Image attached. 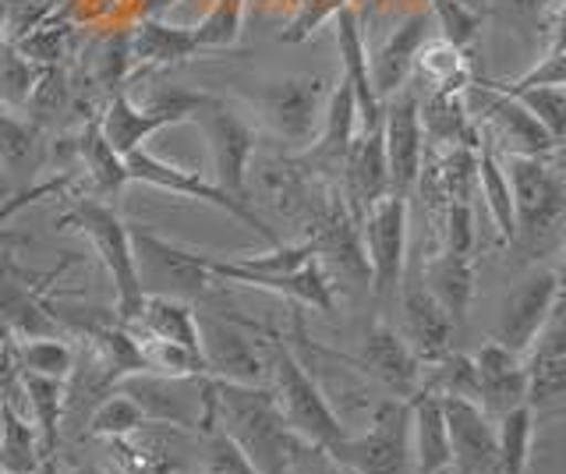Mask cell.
<instances>
[{
    "label": "cell",
    "mask_w": 566,
    "mask_h": 474,
    "mask_svg": "<svg viewBox=\"0 0 566 474\" xmlns=\"http://www.w3.org/2000/svg\"><path fill=\"white\" fill-rule=\"evenodd\" d=\"M202 266L212 273L217 284H241L255 291H270L276 297H291L294 305L312 308V312H333V280L329 273L318 266V259L312 252L308 241L297 244H276L265 255H212L199 252Z\"/></svg>",
    "instance_id": "obj_1"
},
{
    "label": "cell",
    "mask_w": 566,
    "mask_h": 474,
    "mask_svg": "<svg viewBox=\"0 0 566 474\" xmlns=\"http://www.w3.org/2000/svg\"><path fill=\"white\" fill-rule=\"evenodd\" d=\"M212 425L244 450L262 474H283L297 435L283 421L270 386L212 379Z\"/></svg>",
    "instance_id": "obj_2"
},
{
    "label": "cell",
    "mask_w": 566,
    "mask_h": 474,
    "mask_svg": "<svg viewBox=\"0 0 566 474\" xmlns=\"http://www.w3.org/2000/svg\"><path fill=\"white\" fill-rule=\"evenodd\" d=\"M61 231H75L93 244L96 259L103 262L106 276L114 284V315L117 323H132L142 308V287L135 273V252H132V223L114 206L93 196H71L64 213L57 217Z\"/></svg>",
    "instance_id": "obj_3"
},
{
    "label": "cell",
    "mask_w": 566,
    "mask_h": 474,
    "mask_svg": "<svg viewBox=\"0 0 566 474\" xmlns=\"http://www.w3.org/2000/svg\"><path fill=\"white\" fill-rule=\"evenodd\" d=\"M265 361H270V376L265 382H273L270 390L276 397V408L283 414V421L291 425V432L297 439L315 446L333 450L340 439L347 435V429L340 425V418L329 408V400L323 393L318 379L308 372V365L297 358V350L276 337V333H265Z\"/></svg>",
    "instance_id": "obj_4"
},
{
    "label": "cell",
    "mask_w": 566,
    "mask_h": 474,
    "mask_svg": "<svg viewBox=\"0 0 566 474\" xmlns=\"http://www.w3.org/2000/svg\"><path fill=\"white\" fill-rule=\"evenodd\" d=\"M510 199H513V220H517V238L524 244H545L559 231L566 213V181L559 167V152L548 156H500Z\"/></svg>",
    "instance_id": "obj_5"
},
{
    "label": "cell",
    "mask_w": 566,
    "mask_h": 474,
    "mask_svg": "<svg viewBox=\"0 0 566 474\" xmlns=\"http://www.w3.org/2000/svg\"><path fill=\"white\" fill-rule=\"evenodd\" d=\"M252 85L255 89H248V103L259 110L262 125L270 128L280 143H287L294 152L308 149L318 125H323L333 85L318 75L262 78Z\"/></svg>",
    "instance_id": "obj_6"
},
{
    "label": "cell",
    "mask_w": 566,
    "mask_h": 474,
    "mask_svg": "<svg viewBox=\"0 0 566 474\" xmlns=\"http://www.w3.org/2000/svg\"><path fill=\"white\" fill-rule=\"evenodd\" d=\"M124 170H128V181L135 185H146V188H159V191H170V196H181V199H191V202H206L212 209H220V213H227L230 220L244 223L248 231H255L270 249H276V244H283L280 231L276 227L265 223L252 206L227 196L223 188H217L212 181H206L202 173H195L188 167H177L170 160H164V156L149 152L146 146L135 149L124 156Z\"/></svg>",
    "instance_id": "obj_7"
},
{
    "label": "cell",
    "mask_w": 566,
    "mask_h": 474,
    "mask_svg": "<svg viewBox=\"0 0 566 474\" xmlns=\"http://www.w3.org/2000/svg\"><path fill=\"white\" fill-rule=\"evenodd\" d=\"M354 474H411V400L376 403L365 432H347L329 450Z\"/></svg>",
    "instance_id": "obj_8"
},
{
    "label": "cell",
    "mask_w": 566,
    "mask_h": 474,
    "mask_svg": "<svg viewBox=\"0 0 566 474\" xmlns=\"http://www.w3.org/2000/svg\"><path fill=\"white\" fill-rule=\"evenodd\" d=\"M202 128L212 160V185L227 196L248 202V185H252V160L259 149V131L244 114H238L227 99L212 96L191 117Z\"/></svg>",
    "instance_id": "obj_9"
},
{
    "label": "cell",
    "mask_w": 566,
    "mask_h": 474,
    "mask_svg": "<svg viewBox=\"0 0 566 474\" xmlns=\"http://www.w3.org/2000/svg\"><path fill=\"white\" fill-rule=\"evenodd\" d=\"M407 196L389 191L358 220L361 252L368 262V284L379 308L397 305V291L407 270Z\"/></svg>",
    "instance_id": "obj_10"
},
{
    "label": "cell",
    "mask_w": 566,
    "mask_h": 474,
    "mask_svg": "<svg viewBox=\"0 0 566 474\" xmlns=\"http://www.w3.org/2000/svg\"><path fill=\"white\" fill-rule=\"evenodd\" d=\"M114 390L138 403L149 425H164L195 435L202 425H212V379H170L153 372L124 376Z\"/></svg>",
    "instance_id": "obj_11"
},
{
    "label": "cell",
    "mask_w": 566,
    "mask_h": 474,
    "mask_svg": "<svg viewBox=\"0 0 566 474\" xmlns=\"http://www.w3.org/2000/svg\"><path fill=\"white\" fill-rule=\"evenodd\" d=\"M132 252H135V273L142 294H167L195 305L217 284L212 273L202 266L199 252L159 238L156 231L132 227Z\"/></svg>",
    "instance_id": "obj_12"
},
{
    "label": "cell",
    "mask_w": 566,
    "mask_h": 474,
    "mask_svg": "<svg viewBox=\"0 0 566 474\" xmlns=\"http://www.w3.org/2000/svg\"><path fill=\"white\" fill-rule=\"evenodd\" d=\"M464 103L471 114L482 117V125L489 128L485 138L500 156H548L563 149V143H556L517 99L495 89L489 78H471L464 85Z\"/></svg>",
    "instance_id": "obj_13"
},
{
    "label": "cell",
    "mask_w": 566,
    "mask_h": 474,
    "mask_svg": "<svg viewBox=\"0 0 566 474\" xmlns=\"http://www.w3.org/2000/svg\"><path fill=\"white\" fill-rule=\"evenodd\" d=\"M199 355L209 379L262 386L270 376L265 340H255V326L234 319V315L199 312Z\"/></svg>",
    "instance_id": "obj_14"
},
{
    "label": "cell",
    "mask_w": 566,
    "mask_h": 474,
    "mask_svg": "<svg viewBox=\"0 0 566 474\" xmlns=\"http://www.w3.org/2000/svg\"><path fill=\"white\" fill-rule=\"evenodd\" d=\"M563 302V276L553 266H535L527 270L513 291L503 297L500 315H495V329L492 340L503 344L513 355H524V350L535 344L542 326L548 323V315L556 312Z\"/></svg>",
    "instance_id": "obj_15"
},
{
    "label": "cell",
    "mask_w": 566,
    "mask_h": 474,
    "mask_svg": "<svg viewBox=\"0 0 566 474\" xmlns=\"http://www.w3.org/2000/svg\"><path fill=\"white\" fill-rule=\"evenodd\" d=\"M382 149L389 167V191L411 196L424 170V131L418 117V93L403 85L394 96L382 99Z\"/></svg>",
    "instance_id": "obj_16"
},
{
    "label": "cell",
    "mask_w": 566,
    "mask_h": 474,
    "mask_svg": "<svg viewBox=\"0 0 566 474\" xmlns=\"http://www.w3.org/2000/svg\"><path fill=\"white\" fill-rule=\"evenodd\" d=\"M397 302H400V323H403L400 337L407 340V347H411V355L421 365H432L439 358H447L453 350L457 323L450 319L447 312H442V305L436 302V297L424 291L418 262L411 270H403Z\"/></svg>",
    "instance_id": "obj_17"
},
{
    "label": "cell",
    "mask_w": 566,
    "mask_h": 474,
    "mask_svg": "<svg viewBox=\"0 0 566 474\" xmlns=\"http://www.w3.org/2000/svg\"><path fill=\"white\" fill-rule=\"evenodd\" d=\"M350 361L358 365L365 376L376 379L389 397L411 400L421 390V361L411 355V347L400 337V329L389 323L386 315H379V319L361 333L358 355Z\"/></svg>",
    "instance_id": "obj_18"
},
{
    "label": "cell",
    "mask_w": 566,
    "mask_h": 474,
    "mask_svg": "<svg viewBox=\"0 0 566 474\" xmlns=\"http://www.w3.org/2000/svg\"><path fill=\"white\" fill-rule=\"evenodd\" d=\"M524 376H527V408L538 414L556 411L566 393V323L563 302L548 315L542 333L524 350Z\"/></svg>",
    "instance_id": "obj_19"
},
{
    "label": "cell",
    "mask_w": 566,
    "mask_h": 474,
    "mask_svg": "<svg viewBox=\"0 0 566 474\" xmlns=\"http://www.w3.org/2000/svg\"><path fill=\"white\" fill-rule=\"evenodd\" d=\"M439 403L450 432V471L495 474V418L464 397H439Z\"/></svg>",
    "instance_id": "obj_20"
},
{
    "label": "cell",
    "mask_w": 566,
    "mask_h": 474,
    "mask_svg": "<svg viewBox=\"0 0 566 474\" xmlns=\"http://www.w3.org/2000/svg\"><path fill=\"white\" fill-rule=\"evenodd\" d=\"M336 181H340V199L354 220H361L382 196H389V167L379 128L354 135Z\"/></svg>",
    "instance_id": "obj_21"
},
{
    "label": "cell",
    "mask_w": 566,
    "mask_h": 474,
    "mask_svg": "<svg viewBox=\"0 0 566 474\" xmlns=\"http://www.w3.org/2000/svg\"><path fill=\"white\" fill-rule=\"evenodd\" d=\"M474 361V400L489 418H500L527 403V376L524 358L506 350L503 344L485 340L471 355Z\"/></svg>",
    "instance_id": "obj_22"
},
{
    "label": "cell",
    "mask_w": 566,
    "mask_h": 474,
    "mask_svg": "<svg viewBox=\"0 0 566 474\" xmlns=\"http://www.w3.org/2000/svg\"><path fill=\"white\" fill-rule=\"evenodd\" d=\"M354 135H358V103H354L350 85L340 78L329 89L323 125H318L312 146L297 152L301 167H312L315 173H323V178H336L344 167V156L354 143Z\"/></svg>",
    "instance_id": "obj_23"
},
{
    "label": "cell",
    "mask_w": 566,
    "mask_h": 474,
    "mask_svg": "<svg viewBox=\"0 0 566 474\" xmlns=\"http://www.w3.org/2000/svg\"><path fill=\"white\" fill-rule=\"evenodd\" d=\"M424 40H429V11H415L394 25V32L376 46V54H368L371 89H376L379 99L403 89L415 72V57L424 46Z\"/></svg>",
    "instance_id": "obj_24"
},
{
    "label": "cell",
    "mask_w": 566,
    "mask_h": 474,
    "mask_svg": "<svg viewBox=\"0 0 566 474\" xmlns=\"http://www.w3.org/2000/svg\"><path fill=\"white\" fill-rule=\"evenodd\" d=\"M333 19H336V50H340V67H344L340 78L350 85L354 103H358V131H371L382 125V99L371 89L368 43H365L361 22L350 8H340Z\"/></svg>",
    "instance_id": "obj_25"
},
{
    "label": "cell",
    "mask_w": 566,
    "mask_h": 474,
    "mask_svg": "<svg viewBox=\"0 0 566 474\" xmlns=\"http://www.w3.org/2000/svg\"><path fill=\"white\" fill-rule=\"evenodd\" d=\"M50 160V143L40 125H32L29 117H18L0 107V178L11 191H22L35 185Z\"/></svg>",
    "instance_id": "obj_26"
},
{
    "label": "cell",
    "mask_w": 566,
    "mask_h": 474,
    "mask_svg": "<svg viewBox=\"0 0 566 474\" xmlns=\"http://www.w3.org/2000/svg\"><path fill=\"white\" fill-rule=\"evenodd\" d=\"M418 117H421L424 143H439L447 149L457 146L478 149V143H482L464 103V89H429L424 99L418 96Z\"/></svg>",
    "instance_id": "obj_27"
},
{
    "label": "cell",
    "mask_w": 566,
    "mask_h": 474,
    "mask_svg": "<svg viewBox=\"0 0 566 474\" xmlns=\"http://www.w3.org/2000/svg\"><path fill=\"white\" fill-rule=\"evenodd\" d=\"M418 273H421L424 291L442 305V312H447L457 326L464 323L471 297H474V259L442 249L429 262H418Z\"/></svg>",
    "instance_id": "obj_28"
},
{
    "label": "cell",
    "mask_w": 566,
    "mask_h": 474,
    "mask_svg": "<svg viewBox=\"0 0 566 474\" xmlns=\"http://www.w3.org/2000/svg\"><path fill=\"white\" fill-rule=\"evenodd\" d=\"M128 326L135 337H153V340H174L199 350V312L191 302L167 294H146L142 308Z\"/></svg>",
    "instance_id": "obj_29"
},
{
    "label": "cell",
    "mask_w": 566,
    "mask_h": 474,
    "mask_svg": "<svg viewBox=\"0 0 566 474\" xmlns=\"http://www.w3.org/2000/svg\"><path fill=\"white\" fill-rule=\"evenodd\" d=\"M132 36V61L146 67H170L202 54L199 40H195L191 25H170L164 19H142L135 29H128Z\"/></svg>",
    "instance_id": "obj_30"
},
{
    "label": "cell",
    "mask_w": 566,
    "mask_h": 474,
    "mask_svg": "<svg viewBox=\"0 0 566 474\" xmlns=\"http://www.w3.org/2000/svg\"><path fill=\"white\" fill-rule=\"evenodd\" d=\"M411 467H415V474L450 467L447 418H442L439 397L429 390H418L411 397Z\"/></svg>",
    "instance_id": "obj_31"
},
{
    "label": "cell",
    "mask_w": 566,
    "mask_h": 474,
    "mask_svg": "<svg viewBox=\"0 0 566 474\" xmlns=\"http://www.w3.org/2000/svg\"><path fill=\"white\" fill-rule=\"evenodd\" d=\"M96 120H99L103 138L114 146L117 156H128V152L142 149L156 131L170 128L159 114L138 107V103L128 93H114L111 99H106Z\"/></svg>",
    "instance_id": "obj_32"
},
{
    "label": "cell",
    "mask_w": 566,
    "mask_h": 474,
    "mask_svg": "<svg viewBox=\"0 0 566 474\" xmlns=\"http://www.w3.org/2000/svg\"><path fill=\"white\" fill-rule=\"evenodd\" d=\"M75 156H78V164L85 170L88 185H93V199H114V196H120V191L132 185L128 170H124V156H117L114 146L103 138L96 117L78 128Z\"/></svg>",
    "instance_id": "obj_33"
},
{
    "label": "cell",
    "mask_w": 566,
    "mask_h": 474,
    "mask_svg": "<svg viewBox=\"0 0 566 474\" xmlns=\"http://www.w3.org/2000/svg\"><path fill=\"white\" fill-rule=\"evenodd\" d=\"M14 382L29 400V421L35 425V432H40L43 453L57 456L61 439H64V382L32 376V372H18Z\"/></svg>",
    "instance_id": "obj_34"
},
{
    "label": "cell",
    "mask_w": 566,
    "mask_h": 474,
    "mask_svg": "<svg viewBox=\"0 0 566 474\" xmlns=\"http://www.w3.org/2000/svg\"><path fill=\"white\" fill-rule=\"evenodd\" d=\"M474 178H478V188H482V199H485L495 234H500L503 244H513V238H517V220H513L510 181H506L500 152L492 149L485 135H482V146L474 149Z\"/></svg>",
    "instance_id": "obj_35"
},
{
    "label": "cell",
    "mask_w": 566,
    "mask_h": 474,
    "mask_svg": "<svg viewBox=\"0 0 566 474\" xmlns=\"http://www.w3.org/2000/svg\"><path fill=\"white\" fill-rule=\"evenodd\" d=\"M106 446H111V456L124 474H177L191 467L181 453L170 450V439L146 435V429L120 439H106Z\"/></svg>",
    "instance_id": "obj_36"
},
{
    "label": "cell",
    "mask_w": 566,
    "mask_h": 474,
    "mask_svg": "<svg viewBox=\"0 0 566 474\" xmlns=\"http://www.w3.org/2000/svg\"><path fill=\"white\" fill-rule=\"evenodd\" d=\"M485 14L513 25L524 40H535L538 50L563 32V0H485Z\"/></svg>",
    "instance_id": "obj_37"
},
{
    "label": "cell",
    "mask_w": 566,
    "mask_h": 474,
    "mask_svg": "<svg viewBox=\"0 0 566 474\" xmlns=\"http://www.w3.org/2000/svg\"><path fill=\"white\" fill-rule=\"evenodd\" d=\"M43 456L46 453L40 446V432H35L32 421L4 397L0 400V471L29 474L40 467Z\"/></svg>",
    "instance_id": "obj_38"
},
{
    "label": "cell",
    "mask_w": 566,
    "mask_h": 474,
    "mask_svg": "<svg viewBox=\"0 0 566 474\" xmlns=\"http://www.w3.org/2000/svg\"><path fill=\"white\" fill-rule=\"evenodd\" d=\"M132 36L128 29H117V32H103V36L93 43L88 50V61H85V78L96 85V89L111 99L114 93H124V82L132 75Z\"/></svg>",
    "instance_id": "obj_39"
},
{
    "label": "cell",
    "mask_w": 566,
    "mask_h": 474,
    "mask_svg": "<svg viewBox=\"0 0 566 474\" xmlns=\"http://www.w3.org/2000/svg\"><path fill=\"white\" fill-rule=\"evenodd\" d=\"M535 411L521 403L495 418V474H527L531 446H535Z\"/></svg>",
    "instance_id": "obj_40"
},
{
    "label": "cell",
    "mask_w": 566,
    "mask_h": 474,
    "mask_svg": "<svg viewBox=\"0 0 566 474\" xmlns=\"http://www.w3.org/2000/svg\"><path fill=\"white\" fill-rule=\"evenodd\" d=\"M492 85L510 93L548 135L556 138V143H563V135H566V85H513V82H492Z\"/></svg>",
    "instance_id": "obj_41"
},
{
    "label": "cell",
    "mask_w": 566,
    "mask_h": 474,
    "mask_svg": "<svg viewBox=\"0 0 566 474\" xmlns=\"http://www.w3.org/2000/svg\"><path fill=\"white\" fill-rule=\"evenodd\" d=\"M138 429H149V421H146V414L138 411V403L128 400L120 390H111L93 411H88L82 435L85 439H103V443H106V439L132 435Z\"/></svg>",
    "instance_id": "obj_42"
},
{
    "label": "cell",
    "mask_w": 566,
    "mask_h": 474,
    "mask_svg": "<svg viewBox=\"0 0 566 474\" xmlns=\"http://www.w3.org/2000/svg\"><path fill=\"white\" fill-rule=\"evenodd\" d=\"M14 361L18 372L46 376V379H67L75 368V344L64 337H32V340H14Z\"/></svg>",
    "instance_id": "obj_43"
},
{
    "label": "cell",
    "mask_w": 566,
    "mask_h": 474,
    "mask_svg": "<svg viewBox=\"0 0 566 474\" xmlns=\"http://www.w3.org/2000/svg\"><path fill=\"white\" fill-rule=\"evenodd\" d=\"M135 340H138V355H142V372L170 376V379L206 376V361L195 347L174 344V340H153V337H135Z\"/></svg>",
    "instance_id": "obj_44"
},
{
    "label": "cell",
    "mask_w": 566,
    "mask_h": 474,
    "mask_svg": "<svg viewBox=\"0 0 566 474\" xmlns=\"http://www.w3.org/2000/svg\"><path fill=\"white\" fill-rule=\"evenodd\" d=\"M464 57L468 54H460L447 40H424V46L415 57V67L421 72V78L429 82V89H464L471 82Z\"/></svg>",
    "instance_id": "obj_45"
},
{
    "label": "cell",
    "mask_w": 566,
    "mask_h": 474,
    "mask_svg": "<svg viewBox=\"0 0 566 474\" xmlns=\"http://www.w3.org/2000/svg\"><path fill=\"white\" fill-rule=\"evenodd\" d=\"M195 439H199V461H195L199 474H262L234 439H227L217 425H202Z\"/></svg>",
    "instance_id": "obj_46"
},
{
    "label": "cell",
    "mask_w": 566,
    "mask_h": 474,
    "mask_svg": "<svg viewBox=\"0 0 566 474\" xmlns=\"http://www.w3.org/2000/svg\"><path fill=\"white\" fill-rule=\"evenodd\" d=\"M429 14L439 25V40L457 46L460 54H468L478 43V36H482L485 11H474L468 4H460V0H429Z\"/></svg>",
    "instance_id": "obj_47"
},
{
    "label": "cell",
    "mask_w": 566,
    "mask_h": 474,
    "mask_svg": "<svg viewBox=\"0 0 566 474\" xmlns=\"http://www.w3.org/2000/svg\"><path fill=\"white\" fill-rule=\"evenodd\" d=\"M241 22H244V0H212L209 14L199 25H191V32L199 40L202 54H209V50L234 46L241 36Z\"/></svg>",
    "instance_id": "obj_48"
},
{
    "label": "cell",
    "mask_w": 566,
    "mask_h": 474,
    "mask_svg": "<svg viewBox=\"0 0 566 474\" xmlns=\"http://www.w3.org/2000/svg\"><path fill=\"white\" fill-rule=\"evenodd\" d=\"M283 474H354V471L340 461V456H333L326 446H315V443H305V439H297Z\"/></svg>",
    "instance_id": "obj_49"
},
{
    "label": "cell",
    "mask_w": 566,
    "mask_h": 474,
    "mask_svg": "<svg viewBox=\"0 0 566 474\" xmlns=\"http://www.w3.org/2000/svg\"><path fill=\"white\" fill-rule=\"evenodd\" d=\"M347 8V0H297V14H294V22L291 29H283L280 32V40L283 43H301V40H308L315 25H323L326 19H333L336 11Z\"/></svg>",
    "instance_id": "obj_50"
},
{
    "label": "cell",
    "mask_w": 566,
    "mask_h": 474,
    "mask_svg": "<svg viewBox=\"0 0 566 474\" xmlns=\"http://www.w3.org/2000/svg\"><path fill=\"white\" fill-rule=\"evenodd\" d=\"M442 249L471 255L474 252V217L464 199H450L447 223H442Z\"/></svg>",
    "instance_id": "obj_51"
},
{
    "label": "cell",
    "mask_w": 566,
    "mask_h": 474,
    "mask_svg": "<svg viewBox=\"0 0 566 474\" xmlns=\"http://www.w3.org/2000/svg\"><path fill=\"white\" fill-rule=\"evenodd\" d=\"M513 85H566V64H563V32L548 40L542 57L527 67V72Z\"/></svg>",
    "instance_id": "obj_52"
},
{
    "label": "cell",
    "mask_w": 566,
    "mask_h": 474,
    "mask_svg": "<svg viewBox=\"0 0 566 474\" xmlns=\"http://www.w3.org/2000/svg\"><path fill=\"white\" fill-rule=\"evenodd\" d=\"M174 4H181V0H142V19H164Z\"/></svg>",
    "instance_id": "obj_53"
},
{
    "label": "cell",
    "mask_w": 566,
    "mask_h": 474,
    "mask_svg": "<svg viewBox=\"0 0 566 474\" xmlns=\"http://www.w3.org/2000/svg\"><path fill=\"white\" fill-rule=\"evenodd\" d=\"M61 474H106L99 464H88V461H75V464H67Z\"/></svg>",
    "instance_id": "obj_54"
},
{
    "label": "cell",
    "mask_w": 566,
    "mask_h": 474,
    "mask_svg": "<svg viewBox=\"0 0 566 474\" xmlns=\"http://www.w3.org/2000/svg\"><path fill=\"white\" fill-rule=\"evenodd\" d=\"M29 474H61V464H57V456H43L40 467L29 471Z\"/></svg>",
    "instance_id": "obj_55"
},
{
    "label": "cell",
    "mask_w": 566,
    "mask_h": 474,
    "mask_svg": "<svg viewBox=\"0 0 566 474\" xmlns=\"http://www.w3.org/2000/svg\"><path fill=\"white\" fill-rule=\"evenodd\" d=\"M14 337H11V333H8V326L4 323H0V347H4V344H11Z\"/></svg>",
    "instance_id": "obj_56"
},
{
    "label": "cell",
    "mask_w": 566,
    "mask_h": 474,
    "mask_svg": "<svg viewBox=\"0 0 566 474\" xmlns=\"http://www.w3.org/2000/svg\"><path fill=\"white\" fill-rule=\"evenodd\" d=\"M460 4H468V8H474V11H485V0H460Z\"/></svg>",
    "instance_id": "obj_57"
},
{
    "label": "cell",
    "mask_w": 566,
    "mask_h": 474,
    "mask_svg": "<svg viewBox=\"0 0 566 474\" xmlns=\"http://www.w3.org/2000/svg\"><path fill=\"white\" fill-rule=\"evenodd\" d=\"M429 474H453L450 467H439V471H429Z\"/></svg>",
    "instance_id": "obj_58"
},
{
    "label": "cell",
    "mask_w": 566,
    "mask_h": 474,
    "mask_svg": "<svg viewBox=\"0 0 566 474\" xmlns=\"http://www.w3.org/2000/svg\"><path fill=\"white\" fill-rule=\"evenodd\" d=\"M177 474H199V471H195V467H188V471H177Z\"/></svg>",
    "instance_id": "obj_59"
},
{
    "label": "cell",
    "mask_w": 566,
    "mask_h": 474,
    "mask_svg": "<svg viewBox=\"0 0 566 474\" xmlns=\"http://www.w3.org/2000/svg\"><path fill=\"white\" fill-rule=\"evenodd\" d=\"M0 474H4V471H0Z\"/></svg>",
    "instance_id": "obj_60"
}]
</instances>
